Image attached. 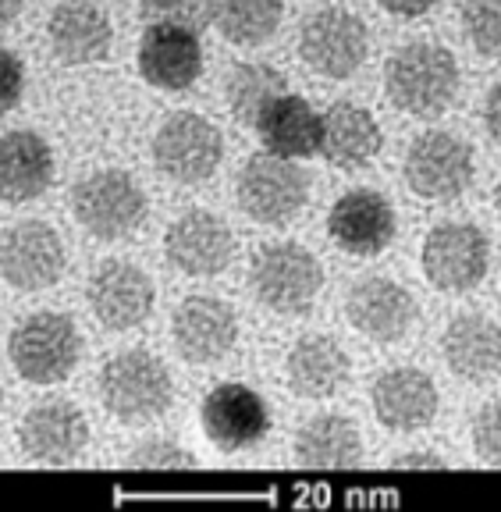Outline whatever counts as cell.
Segmentation results:
<instances>
[{"instance_id":"6da1fadb","label":"cell","mask_w":501,"mask_h":512,"mask_svg":"<svg viewBox=\"0 0 501 512\" xmlns=\"http://www.w3.org/2000/svg\"><path fill=\"white\" fill-rule=\"evenodd\" d=\"M384 93L409 118H438L459 96V61L441 43H406L388 57Z\"/></svg>"},{"instance_id":"7a4b0ae2","label":"cell","mask_w":501,"mask_h":512,"mask_svg":"<svg viewBox=\"0 0 501 512\" xmlns=\"http://www.w3.org/2000/svg\"><path fill=\"white\" fill-rule=\"evenodd\" d=\"M8 356L18 377L29 384H61L82 360V335L68 313L40 310L18 320L8 338Z\"/></svg>"},{"instance_id":"3957f363","label":"cell","mask_w":501,"mask_h":512,"mask_svg":"<svg viewBox=\"0 0 501 512\" xmlns=\"http://www.w3.org/2000/svg\"><path fill=\"white\" fill-rule=\"evenodd\" d=\"M100 399L121 424H146L167 413L175 399V381L150 349H125L100 370Z\"/></svg>"},{"instance_id":"277c9868","label":"cell","mask_w":501,"mask_h":512,"mask_svg":"<svg viewBox=\"0 0 501 512\" xmlns=\"http://www.w3.org/2000/svg\"><path fill=\"white\" fill-rule=\"evenodd\" d=\"M249 285L267 310L281 317H299L317 303L324 288V267L299 242H271L253 256Z\"/></svg>"},{"instance_id":"5b68a950","label":"cell","mask_w":501,"mask_h":512,"mask_svg":"<svg viewBox=\"0 0 501 512\" xmlns=\"http://www.w3.org/2000/svg\"><path fill=\"white\" fill-rule=\"evenodd\" d=\"M72 214L93 239H125L146 221L150 203L128 171H93L72 189Z\"/></svg>"},{"instance_id":"8992f818","label":"cell","mask_w":501,"mask_h":512,"mask_svg":"<svg viewBox=\"0 0 501 512\" xmlns=\"http://www.w3.org/2000/svg\"><path fill=\"white\" fill-rule=\"evenodd\" d=\"M420 264L438 292H448V296L473 292L491 271V242L477 224L445 221L427 232Z\"/></svg>"},{"instance_id":"52a82bcc","label":"cell","mask_w":501,"mask_h":512,"mask_svg":"<svg viewBox=\"0 0 501 512\" xmlns=\"http://www.w3.org/2000/svg\"><path fill=\"white\" fill-rule=\"evenodd\" d=\"M153 160L160 175L182 185H199L214 178L224 160V136L210 118L196 111H178L157 128Z\"/></svg>"},{"instance_id":"ba28073f","label":"cell","mask_w":501,"mask_h":512,"mask_svg":"<svg viewBox=\"0 0 501 512\" xmlns=\"http://www.w3.org/2000/svg\"><path fill=\"white\" fill-rule=\"evenodd\" d=\"M239 207L246 217L260 224H288L299 210L306 207L310 196V178L299 164L278 153H260L246 160L235 185Z\"/></svg>"},{"instance_id":"9c48e42d","label":"cell","mask_w":501,"mask_h":512,"mask_svg":"<svg viewBox=\"0 0 501 512\" xmlns=\"http://www.w3.org/2000/svg\"><path fill=\"white\" fill-rule=\"evenodd\" d=\"M370 54V32L349 8H324L303 22L299 57L324 79H352Z\"/></svg>"},{"instance_id":"30bf717a","label":"cell","mask_w":501,"mask_h":512,"mask_svg":"<svg viewBox=\"0 0 501 512\" xmlns=\"http://www.w3.org/2000/svg\"><path fill=\"white\" fill-rule=\"evenodd\" d=\"M473 146L452 132H423L406 153V185L430 203L455 200L473 182Z\"/></svg>"},{"instance_id":"8fae6325","label":"cell","mask_w":501,"mask_h":512,"mask_svg":"<svg viewBox=\"0 0 501 512\" xmlns=\"http://www.w3.org/2000/svg\"><path fill=\"white\" fill-rule=\"evenodd\" d=\"M64 264V242L47 221H18L0 232V278L18 292L57 285Z\"/></svg>"},{"instance_id":"7c38bea8","label":"cell","mask_w":501,"mask_h":512,"mask_svg":"<svg viewBox=\"0 0 501 512\" xmlns=\"http://www.w3.org/2000/svg\"><path fill=\"white\" fill-rule=\"evenodd\" d=\"M199 424L214 448L221 452H246L260 445L271 431L267 402L239 381H224L210 388V395L199 406Z\"/></svg>"},{"instance_id":"4fadbf2b","label":"cell","mask_w":501,"mask_h":512,"mask_svg":"<svg viewBox=\"0 0 501 512\" xmlns=\"http://www.w3.org/2000/svg\"><path fill=\"white\" fill-rule=\"evenodd\" d=\"M89 310H93L96 324L107 331H132L139 324H146V317L153 313V281L139 264L128 260H107L96 267V274L89 278Z\"/></svg>"},{"instance_id":"5bb4252c","label":"cell","mask_w":501,"mask_h":512,"mask_svg":"<svg viewBox=\"0 0 501 512\" xmlns=\"http://www.w3.org/2000/svg\"><path fill=\"white\" fill-rule=\"evenodd\" d=\"M139 75L153 89L185 93L203 75V43L199 32L182 22H157L139 40Z\"/></svg>"},{"instance_id":"9a60e30c","label":"cell","mask_w":501,"mask_h":512,"mask_svg":"<svg viewBox=\"0 0 501 512\" xmlns=\"http://www.w3.org/2000/svg\"><path fill=\"white\" fill-rule=\"evenodd\" d=\"M164 256L189 278H214L235 260V235L210 210H189L167 228Z\"/></svg>"},{"instance_id":"2e32d148","label":"cell","mask_w":501,"mask_h":512,"mask_svg":"<svg viewBox=\"0 0 501 512\" xmlns=\"http://www.w3.org/2000/svg\"><path fill=\"white\" fill-rule=\"evenodd\" d=\"M345 313H349V324L363 338H370L377 345H395L413 331L416 299L395 278H363L349 288Z\"/></svg>"},{"instance_id":"e0dca14e","label":"cell","mask_w":501,"mask_h":512,"mask_svg":"<svg viewBox=\"0 0 501 512\" xmlns=\"http://www.w3.org/2000/svg\"><path fill=\"white\" fill-rule=\"evenodd\" d=\"M395 207L374 189H352L334 200L327 214V235L349 256H377L395 242Z\"/></svg>"},{"instance_id":"ac0fdd59","label":"cell","mask_w":501,"mask_h":512,"mask_svg":"<svg viewBox=\"0 0 501 512\" xmlns=\"http://www.w3.org/2000/svg\"><path fill=\"white\" fill-rule=\"evenodd\" d=\"M171 338L185 363H217L239 342V317L217 296H189L175 310Z\"/></svg>"},{"instance_id":"d6986e66","label":"cell","mask_w":501,"mask_h":512,"mask_svg":"<svg viewBox=\"0 0 501 512\" xmlns=\"http://www.w3.org/2000/svg\"><path fill=\"white\" fill-rule=\"evenodd\" d=\"M18 445L32 463L68 466L86 452L89 424L72 402H40L18 424Z\"/></svg>"},{"instance_id":"ffe728a7","label":"cell","mask_w":501,"mask_h":512,"mask_svg":"<svg viewBox=\"0 0 501 512\" xmlns=\"http://www.w3.org/2000/svg\"><path fill=\"white\" fill-rule=\"evenodd\" d=\"M438 384L416 367L384 370L374 381V413L388 431L413 434L434 424L438 416Z\"/></svg>"},{"instance_id":"44dd1931","label":"cell","mask_w":501,"mask_h":512,"mask_svg":"<svg viewBox=\"0 0 501 512\" xmlns=\"http://www.w3.org/2000/svg\"><path fill=\"white\" fill-rule=\"evenodd\" d=\"M114 25L93 0H61L47 18V43L61 64H93L111 50Z\"/></svg>"},{"instance_id":"7402d4cb","label":"cell","mask_w":501,"mask_h":512,"mask_svg":"<svg viewBox=\"0 0 501 512\" xmlns=\"http://www.w3.org/2000/svg\"><path fill=\"white\" fill-rule=\"evenodd\" d=\"M54 182V150L40 132L15 128L0 136V200L18 203L40 200Z\"/></svg>"},{"instance_id":"603a6c76","label":"cell","mask_w":501,"mask_h":512,"mask_svg":"<svg viewBox=\"0 0 501 512\" xmlns=\"http://www.w3.org/2000/svg\"><path fill=\"white\" fill-rule=\"evenodd\" d=\"M384 132L366 107L338 100L320 114V153L327 164L342 171L366 168L381 153Z\"/></svg>"},{"instance_id":"cb8c5ba5","label":"cell","mask_w":501,"mask_h":512,"mask_svg":"<svg viewBox=\"0 0 501 512\" xmlns=\"http://www.w3.org/2000/svg\"><path fill=\"white\" fill-rule=\"evenodd\" d=\"M445 363L455 377L487 384L501 377V328L484 313H459L441 338Z\"/></svg>"},{"instance_id":"d4e9b609","label":"cell","mask_w":501,"mask_h":512,"mask_svg":"<svg viewBox=\"0 0 501 512\" xmlns=\"http://www.w3.org/2000/svg\"><path fill=\"white\" fill-rule=\"evenodd\" d=\"M288 388L303 399H331L349 384V352L327 335H306L292 345L285 360Z\"/></svg>"},{"instance_id":"484cf974","label":"cell","mask_w":501,"mask_h":512,"mask_svg":"<svg viewBox=\"0 0 501 512\" xmlns=\"http://www.w3.org/2000/svg\"><path fill=\"white\" fill-rule=\"evenodd\" d=\"M295 459L313 470H352L363 459L359 427L342 413H320L295 434Z\"/></svg>"},{"instance_id":"4316f807","label":"cell","mask_w":501,"mask_h":512,"mask_svg":"<svg viewBox=\"0 0 501 512\" xmlns=\"http://www.w3.org/2000/svg\"><path fill=\"white\" fill-rule=\"evenodd\" d=\"M263 146L267 153H278L288 160H303L320 153V114L313 111V104L306 96L285 93L271 104V111L263 114L260 125Z\"/></svg>"},{"instance_id":"83f0119b","label":"cell","mask_w":501,"mask_h":512,"mask_svg":"<svg viewBox=\"0 0 501 512\" xmlns=\"http://www.w3.org/2000/svg\"><path fill=\"white\" fill-rule=\"evenodd\" d=\"M285 93H288V79L274 64H263V61L235 64L228 75V86H224V100H228L231 118L246 128L260 125L263 114L271 111L274 100Z\"/></svg>"},{"instance_id":"f1b7e54d","label":"cell","mask_w":501,"mask_h":512,"mask_svg":"<svg viewBox=\"0 0 501 512\" xmlns=\"http://www.w3.org/2000/svg\"><path fill=\"white\" fill-rule=\"evenodd\" d=\"M285 18L281 0H210V22L235 47H263Z\"/></svg>"},{"instance_id":"f546056e","label":"cell","mask_w":501,"mask_h":512,"mask_svg":"<svg viewBox=\"0 0 501 512\" xmlns=\"http://www.w3.org/2000/svg\"><path fill=\"white\" fill-rule=\"evenodd\" d=\"M462 29L480 57L501 61V0H466L462 4Z\"/></svg>"},{"instance_id":"4dcf8cb0","label":"cell","mask_w":501,"mask_h":512,"mask_svg":"<svg viewBox=\"0 0 501 512\" xmlns=\"http://www.w3.org/2000/svg\"><path fill=\"white\" fill-rule=\"evenodd\" d=\"M128 466H139V470H192V466H196V456H189L182 445H175V441L150 438V441H143V445L132 448Z\"/></svg>"},{"instance_id":"1f68e13d","label":"cell","mask_w":501,"mask_h":512,"mask_svg":"<svg viewBox=\"0 0 501 512\" xmlns=\"http://www.w3.org/2000/svg\"><path fill=\"white\" fill-rule=\"evenodd\" d=\"M473 452L480 463L501 466V402H487L473 420Z\"/></svg>"},{"instance_id":"d6a6232c","label":"cell","mask_w":501,"mask_h":512,"mask_svg":"<svg viewBox=\"0 0 501 512\" xmlns=\"http://www.w3.org/2000/svg\"><path fill=\"white\" fill-rule=\"evenodd\" d=\"M25 93V64L15 50L0 47V114L15 111Z\"/></svg>"},{"instance_id":"836d02e7","label":"cell","mask_w":501,"mask_h":512,"mask_svg":"<svg viewBox=\"0 0 501 512\" xmlns=\"http://www.w3.org/2000/svg\"><path fill=\"white\" fill-rule=\"evenodd\" d=\"M388 15H398V18H423L430 11L438 8V0H377Z\"/></svg>"},{"instance_id":"e575fe53","label":"cell","mask_w":501,"mask_h":512,"mask_svg":"<svg viewBox=\"0 0 501 512\" xmlns=\"http://www.w3.org/2000/svg\"><path fill=\"white\" fill-rule=\"evenodd\" d=\"M484 125H487V136L501 146V79L494 82L491 93H487V100H484Z\"/></svg>"},{"instance_id":"d590c367","label":"cell","mask_w":501,"mask_h":512,"mask_svg":"<svg viewBox=\"0 0 501 512\" xmlns=\"http://www.w3.org/2000/svg\"><path fill=\"white\" fill-rule=\"evenodd\" d=\"M395 470H448L445 459H438L434 452H409V456L391 459Z\"/></svg>"},{"instance_id":"8d00e7d4","label":"cell","mask_w":501,"mask_h":512,"mask_svg":"<svg viewBox=\"0 0 501 512\" xmlns=\"http://www.w3.org/2000/svg\"><path fill=\"white\" fill-rule=\"evenodd\" d=\"M192 0H139V8L153 11V15H171V11H185Z\"/></svg>"},{"instance_id":"74e56055","label":"cell","mask_w":501,"mask_h":512,"mask_svg":"<svg viewBox=\"0 0 501 512\" xmlns=\"http://www.w3.org/2000/svg\"><path fill=\"white\" fill-rule=\"evenodd\" d=\"M22 8H25V0H0V25L15 22V18L22 15Z\"/></svg>"},{"instance_id":"f35d334b","label":"cell","mask_w":501,"mask_h":512,"mask_svg":"<svg viewBox=\"0 0 501 512\" xmlns=\"http://www.w3.org/2000/svg\"><path fill=\"white\" fill-rule=\"evenodd\" d=\"M494 210H498V217H501V182H498V189H494Z\"/></svg>"},{"instance_id":"ab89813d","label":"cell","mask_w":501,"mask_h":512,"mask_svg":"<svg viewBox=\"0 0 501 512\" xmlns=\"http://www.w3.org/2000/svg\"><path fill=\"white\" fill-rule=\"evenodd\" d=\"M0 406H4V388H0Z\"/></svg>"}]
</instances>
